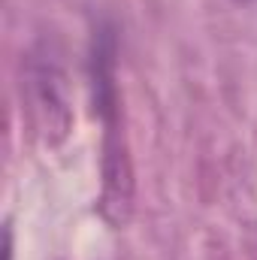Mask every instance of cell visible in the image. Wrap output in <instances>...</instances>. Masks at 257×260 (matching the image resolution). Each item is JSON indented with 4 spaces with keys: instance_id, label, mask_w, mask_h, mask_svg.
Masks as SVG:
<instances>
[{
    "instance_id": "cell-1",
    "label": "cell",
    "mask_w": 257,
    "mask_h": 260,
    "mask_svg": "<svg viewBox=\"0 0 257 260\" xmlns=\"http://www.w3.org/2000/svg\"><path fill=\"white\" fill-rule=\"evenodd\" d=\"M239 3H248V0H239Z\"/></svg>"
}]
</instances>
